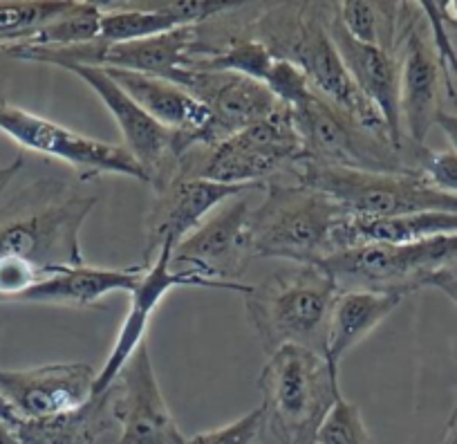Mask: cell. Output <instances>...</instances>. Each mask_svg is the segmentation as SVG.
Wrapping results in <instances>:
<instances>
[{"label":"cell","instance_id":"1","mask_svg":"<svg viewBox=\"0 0 457 444\" xmlns=\"http://www.w3.org/2000/svg\"><path fill=\"white\" fill-rule=\"evenodd\" d=\"M249 29L274 59L296 65L320 96L345 110L363 129L390 138L381 113L354 86L329 38L323 3H274L261 7L249 19Z\"/></svg>","mask_w":457,"mask_h":444},{"label":"cell","instance_id":"2","mask_svg":"<svg viewBox=\"0 0 457 444\" xmlns=\"http://www.w3.org/2000/svg\"><path fill=\"white\" fill-rule=\"evenodd\" d=\"M265 197L249 215L253 256L285 258L296 265H320L353 249V214L334 197L301 182L270 180Z\"/></svg>","mask_w":457,"mask_h":444},{"label":"cell","instance_id":"3","mask_svg":"<svg viewBox=\"0 0 457 444\" xmlns=\"http://www.w3.org/2000/svg\"><path fill=\"white\" fill-rule=\"evenodd\" d=\"M96 197L61 182H37L0 209V261H16L52 274L81 267V227Z\"/></svg>","mask_w":457,"mask_h":444},{"label":"cell","instance_id":"4","mask_svg":"<svg viewBox=\"0 0 457 444\" xmlns=\"http://www.w3.org/2000/svg\"><path fill=\"white\" fill-rule=\"evenodd\" d=\"M338 292L341 288L323 267L298 265L249 285L243 301L267 355L283 346H301L323 355Z\"/></svg>","mask_w":457,"mask_h":444},{"label":"cell","instance_id":"5","mask_svg":"<svg viewBox=\"0 0 457 444\" xmlns=\"http://www.w3.org/2000/svg\"><path fill=\"white\" fill-rule=\"evenodd\" d=\"M267 357L258 377L265 426L278 444H316L325 417L343 399L338 371L301 346H283Z\"/></svg>","mask_w":457,"mask_h":444},{"label":"cell","instance_id":"6","mask_svg":"<svg viewBox=\"0 0 457 444\" xmlns=\"http://www.w3.org/2000/svg\"><path fill=\"white\" fill-rule=\"evenodd\" d=\"M303 157L305 147L292 110L280 104L274 115L215 147H191L179 157L175 173L262 191L270 180H276L280 171L289 173Z\"/></svg>","mask_w":457,"mask_h":444},{"label":"cell","instance_id":"7","mask_svg":"<svg viewBox=\"0 0 457 444\" xmlns=\"http://www.w3.org/2000/svg\"><path fill=\"white\" fill-rule=\"evenodd\" d=\"M292 117L305 147V157L316 164L361 173L420 175L417 157L421 147L408 142L406 148H397L393 139L363 129L316 90L310 99L292 108Z\"/></svg>","mask_w":457,"mask_h":444},{"label":"cell","instance_id":"8","mask_svg":"<svg viewBox=\"0 0 457 444\" xmlns=\"http://www.w3.org/2000/svg\"><path fill=\"white\" fill-rule=\"evenodd\" d=\"M289 173L296 182L328 193L354 218L381 220L426 211L457 214V197L439 191L424 175L332 169L307 157H303Z\"/></svg>","mask_w":457,"mask_h":444},{"label":"cell","instance_id":"9","mask_svg":"<svg viewBox=\"0 0 457 444\" xmlns=\"http://www.w3.org/2000/svg\"><path fill=\"white\" fill-rule=\"evenodd\" d=\"M457 265V234L411 245H361L320 263L341 289H370L408 297L430 276Z\"/></svg>","mask_w":457,"mask_h":444},{"label":"cell","instance_id":"10","mask_svg":"<svg viewBox=\"0 0 457 444\" xmlns=\"http://www.w3.org/2000/svg\"><path fill=\"white\" fill-rule=\"evenodd\" d=\"M0 135L25 151L65 162L83 182L101 175H126L148 184L146 171L126 151L124 144L86 138L10 101H0Z\"/></svg>","mask_w":457,"mask_h":444},{"label":"cell","instance_id":"11","mask_svg":"<svg viewBox=\"0 0 457 444\" xmlns=\"http://www.w3.org/2000/svg\"><path fill=\"white\" fill-rule=\"evenodd\" d=\"M249 215L252 206L247 193L220 205L175 247L170 267L224 285L228 292L245 294L249 285L240 283L238 279L253 258Z\"/></svg>","mask_w":457,"mask_h":444},{"label":"cell","instance_id":"12","mask_svg":"<svg viewBox=\"0 0 457 444\" xmlns=\"http://www.w3.org/2000/svg\"><path fill=\"white\" fill-rule=\"evenodd\" d=\"M397 56L403 135L408 142L426 147L430 129L437 126V117L444 113L442 90L446 81L420 3H402Z\"/></svg>","mask_w":457,"mask_h":444},{"label":"cell","instance_id":"13","mask_svg":"<svg viewBox=\"0 0 457 444\" xmlns=\"http://www.w3.org/2000/svg\"><path fill=\"white\" fill-rule=\"evenodd\" d=\"M68 72L77 74L83 83H87L90 90L101 99V104L108 108L121 138H124V148L146 171L148 184L153 188L164 187L175 175L179 157L191 147H197L191 135L175 133V130L157 124L104 68L70 65Z\"/></svg>","mask_w":457,"mask_h":444},{"label":"cell","instance_id":"14","mask_svg":"<svg viewBox=\"0 0 457 444\" xmlns=\"http://www.w3.org/2000/svg\"><path fill=\"white\" fill-rule=\"evenodd\" d=\"M170 81L195 96L209 113L206 129L197 139V144L204 147L224 142L231 135L267 120L280 108L265 83L234 72H211L187 63Z\"/></svg>","mask_w":457,"mask_h":444},{"label":"cell","instance_id":"15","mask_svg":"<svg viewBox=\"0 0 457 444\" xmlns=\"http://www.w3.org/2000/svg\"><path fill=\"white\" fill-rule=\"evenodd\" d=\"M105 395L112 424L120 426L117 444H187L160 389L146 341Z\"/></svg>","mask_w":457,"mask_h":444},{"label":"cell","instance_id":"16","mask_svg":"<svg viewBox=\"0 0 457 444\" xmlns=\"http://www.w3.org/2000/svg\"><path fill=\"white\" fill-rule=\"evenodd\" d=\"M240 193H253V188L227 187L211 180L175 173L164 187L155 188V200L144 222L146 240H144L142 261L137 265L148 270L157 261L162 249L178 247L193 230L204 222L206 215Z\"/></svg>","mask_w":457,"mask_h":444},{"label":"cell","instance_id":"17","mask_svg":"<svg viewBox=\"0 0 457 444\" xmlns=\"http://www.w3.org/2000/svg\"><path fill=\"white\" fill-rule=\"evenodd\" d=\"M173 247H164L148 270L142 272L137 285L130 292V307L129 314L124 316L120 325V335L114 341L112 350H110L108 359H105L104 368L96 373L95 381V398L104 395L105 390L112 386L121 368L129 364V359L137 353L139 346L144 344L146 330L151 325L153 314L164 301L166 294L175 288H204V289H227L224 285L213 283L209 279L193 274V272L175 270L170 267V256H173Z\"/></svg>","mask_w":457,"mask_h":444},{"label":"cell","instance_id":"18","mask_svg":"<svg viewBox=\"0 0 457 444\" xmlns=\"http://www.w3.org/2000/svg\"><path fill=\"white\" fill-rule=\"evenodd\" d=\"M96 371L90 364H46L28 371L0 368V395L23 420L77 411L95 398Z\"/></svg>","mask_w":457,"mask_h":444},{"label":"cell","instance_id":"19","mask_svg":"<svg viewBox=\"0 0 457 444\" xmlns=\"http://www.w3.org/2000/svg\"><path fill=\"white\" fill-rule=\"evenodd\" d=\"M323 19L329 38L341 56L343 65L353 77L354 86L361 90L368 101L377 105L390 130L395 147L406 148L408 139L402 126V108H399V56L397 52L381 47L361 46L354 41L337 14V3H323Z\"/></svg>","mask_w":457,"mask_h":444},{"label":"cell","instance_id":"20","mask_svg":"<svg viewBox=\"0 0 457 444\" xmlns=\"http://www.w3.org/2000/svg\"><path fill=\"white\" fill-rule=\"evenodd\" d=\"M104 70L129 92L130 99L144 113H148L157 124L175 130V133L191 135L193 142L197 144L202 130L206 129V121H209V113L195 96L188 95L184 88L169 81V79L129 72V70Z\"/></svg>","mask_w":457,"mask_h":444},{"label":"cell","instance_id":"21","mask_svg":"<svg viewBox=\"0 0 457 444\" xmlns=\"http://www.w3.org/2000/svg\"><path fill=\"white\" fill-rule=\"evenodd\" d=\"M403 301L402 294L370 292V289H341L334 301L328 325L325 362L338 371V364L359 341L384 323Z\"/></svg>","mask_w":457,"mask_h":444},{"label":"cell","instance_id":"22","mask_svg":"<svg viewBox=\"0 0 457 444\" xmlns=\"http://www.w3.org/2000/svg\"><path fill=\"white\" fill-rule=\"evenodd\" d=\"M108 411V395L92 398L86 406L54 417L23 420L12 431L21 444H95L104 431L112 429Z\"/></svg>","mask_w":457,"mask_h":444},{"label":"cell","instance_id":"23","mask_svg":"<svg viewBox=\"0 0 457 444\" xmlns=\"http://www.w3.org/2000/svg\"><path fill=\"white\" fill-rule=\"evenodd\" d=\"M451 234H457V214L446 211H426L381 220L353 218L350 225L353 249L361 245H411Z\"/></svg>","mask_w":457,"mask_h":444},{"label":"cell","instance_id":"24","mask_svg":"<svg viewBox=\"0 0 457 444\" xmlns=\"http://www.w3.org/2000/svg\"><path fill=\"white\" fill-rule=\"evenodd\" d=\"M337 14L343 29L361 46L397 52L402 3L343 0L337 3Z\"/></svg>","mask_w":457,"mask_h":444},{"label":"cell","instance_id":"25","mask_svg":"<svg viewBox=\"0 0 457 444\" xmlns=\"http://www.w3.org/2000/svg\"><path fill=\"white\" fill-rule=\"evenodd\" d=\"M72 0H25V3H0V50L28 46L37 32L59 19Z\"/></svg>","mask_w":457,"mask_h":444},{"label":"cell","instance_id":"26","mask_svg":"<svg viewBox=\"0 0 457 444\" xmlns=\"http://www.w3.org/2000/svg\"><path fill=\"white\" fill-rule=\"evenodd\" d=\"M101 3H77L72 0L68 10L37 32L28 46L37 47H68L81 46L99 38Z\"/></svg>","mask_w":457,"mask_h":444},{"label":"cell","instance_id":"27","mask_svg":"<svg viewBox=\"0 0 457 444\" xmlns=\"http://www.w3.org/2000/svg\"><path fill=\"white\" fill-rule=\"evenodd\" d=\"M316 444H375L357 404L341 399L329 411L316 435Z\"/></svg>","mask_w":457,"mask_h":444},{"label":"cell","instance_id":"28","mask_svg":"<svg viewBox=\"0 0 457 444\" xmlns=\"http://www.w3.org/2000/svg\"><path fill=\"white\" fill-rule=\"evenodd\" d=\"M262 429H265V411L258 406L231 424L193 435L187 440V444H256Z\"/></svg>","mask_w":457,"mask_h":444},{"label":"cell","instance_id":"29","mask_svg":"<svg viewBox=\"0 0 457 444\" xmlns=\"http://www.w3.org/2000/svg\"><path fill=\"white\" fill-rule=\"evenodd\" d=\"M265 86L270 88V92L276 96V101L287 105L289 110L310 99L312 92H314V88L310 86L307 77L296 68V65L278 59L271 65L270 74H267L265 79Z\"/></svg>","mask_w":457,"mask_h":444},{"label":"cell","instance_id":"30","mask_svg":"<svg viewBox=\"0 0 457 444\" xmlns=\"http://www.w3.org/2000/svg\"><path fill=\"white\" fill-rule=\"evenodd\" d=\"M417 173L424 175L439 191L457 197V155L453 151H430L428 147H421Z\"/></svg>","mask_w":457,"mask_h":444},{"label":"cell","instance_id":"31","mask_svg":"<svg viewBox=\"0 0 457 444\" xmlns=\"http://www.w3.org/2000/svg\"><path fill=\"white\" fill-rule=\"evenodd\" d=\"M426 288H435L444 294V297L451 298L457 306V270L455 267H448V270L437 272L435 276H430Z\"/></svg>","mask_w":457,"mask_h":444},{"label":"cell","instance_id":"32","mask_svg":"<svg viewBox=\"0 0 457 444\" xmlns=\"http://www.w3.org/2000/svg\"><path fill=\"white\" fill-rule=\"evenodd\" d=\"M437 126L442 129V133L446 135L448 144H451V151L457 155V113H442L437 117Z\"/></svg>","mask_w":457,"mask_h":444},{"label":"cell","instance_id":"33","mask_svg":"<svg viewBox=\"0 0 457 444\" xmlns=\"http://www.w3.org/2000/svg\"><path fill=\"white\" fill-rule=\"evenodd\" d=\"M21 169H23V157H16L12 164L0 166V196L5 193V188L12 184V180L21 173Z\"/></svg>","mask_w":457,"mask_h":444},{"label":"cell","instance_id":"34","mask_svg":"<svg viewBox=\"0 0 457 444\" xmlns=\"http://www.w3.org/2000/svg\"><path fill=\"white\" fill-rule=\"evenodd\" d=\"M19 420H21L19 413H16L14 408H12V404L7 402L3 395H0V422H3V424H7V426H14Z\"/></svg>","mask_w":457,"mask_h":444},{"label":"cell","instance_id":"35","mask_svg":"<svg viewBox=\"0 0 457 444\" xmlns=\"http://www.w3.org/2000/svg\"><path fill=\"white\" fill-rule=\"evenodd\" d=\"M444 444H457V404L451 411V417L446 422V429H444Z\"/></svg>","mask_w":457,"mask_h":444},{"label":"cell","instance_id":"36","mask_svg":"<svg viewBox=\"0 0 457 444\" xmlns=\"http://www.w3.org/2000/svg\"><path fill=\"white\" fill-rule=\"evenodd\" d=\"M0 444H21L19 440H16V435H14V431H12V426L3 424V422H0Z\"/></svg>","mask_w":457,"mask_h":444},{"label":"cell","instance_id":"37","mask_svg":"<svg viewBox=\"0 0 457 444\" xmlns=\"http://www.w3.org/2000/svg\"><path fill=\"white\" fill-rule=\"evenodd\" d=\"M446 16H448V21H451V23L457 28V0L446 3Z\"/></svg>","mask_w":457,"mask_h":444},{"label":"cell","instance_id":"38","mask_svg":"<svg viewBox=\"0 0 457 444\" xmlns=\"http://www.w3.org/2000/svg\"><path fill=\"white\" fill-rule=\"evenodd\" d=\"M446 19H448V16H446ZM448 23H451V21H448ZM451 28H453V32H455V38H457V28H455V25H453V23H451ZM455 47H457V46H455Z\"/></svg>","mask_w":457,"mask_h":444},{"label":"cell","instance_id":"39","mask_svg":"<svg viewBox=\"0 0 457 444\" xmlns=\"http://www.w3.org/2000/svg\"><path fill=\"white\" fill-rule=\"evenodd\" d=\"M0 54H3V50H0Z\"/></svg>","mask_w":457,"mask_h":444}]
</instances>
